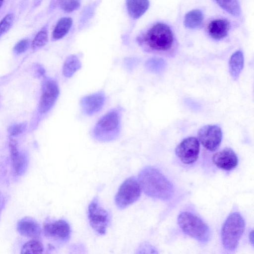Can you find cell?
Instances as JSON below:
<instances>
[{
  "instance_id": "9c48e42d",
  "label": "cell",
  "mask_w": 254,
  "mask_h": 254,
  "mask_svg": "<svg viewBox=\"0 0 254 254\" xmlns=\"http://www.w3.org/2000/svg\"><path fill=\"white\" fill-rule=\"evenodd\" d=\"M199 150V142L197 138L194 136H189L184 139L177 145L175 153L183 163L191 164L197 160Z\"/></svg>"
},
{
  "instance_id": "8fae6325",
  "label": "cell",
  "mask_w": 254,
  "mask_h": 254,
  "mask_svg": "<svg viewBox=\"0 0 254 254\" xmlns=\"http://www.w3.org/2000/svg\"><path fill=\"white\" fill-rule=\"evenodd\" d=\"M60 93L57 81L51 78H46L43 83L40 100L39 110L41 114L49 111L55 105Z\"/></svg>"
},
{
  "instance_id": "5bb4252c",
  "label": "cell",
  "mask_w": 254,
  "mask_h": 254,
  "mask_svg": "<svg viewBox=\"0 0 254 254\" xmlns=\"http://www.w3.org/2000/svg\"><path fill=\"white\" fill-rule=\"evenodd\" d=\"M17 230L21 235L32 239H38L42 233L39 224L35 220L29 218L20 220L17 224Z\"/></svg>"
},
{
  "instance_id": "e0dca14e",
  "label": "cell",
  "mask_w": 254,
  "mask_h": 254,
  "mask_svg": "<svg viewBox=\"0 0 254 254\" xmlns=\"http://www.w3.org/2000/svg\"><path fill=\"white\" fill-rule=\"evenodd\" d=\"M126 4L128 15L134 19L141 17L149 7V0H126Z\"/></svg>"
},
{
  "instance_id": "3957f363",
  "label": "cell",
  "mask_w": 254,
  "mask_h": 254,
  "mask_svg": "<svg viewBox=\"0 0 254 254\" xmlns=\"http://www.w3.org/2000/svg\"><path fill=\"white\" fill-rule=\"evenodd\" d=\"M122 109L114 108L101 117L92 131L93 137L101 142H110L116 139L121 130Z\"/></svg>"
},
{
  "instance_id": "83f0119b",
  "label": "cell",
  "mask_w": 254,
  "mask_h": 254,
  "mask_svg": "<svg viewBox=\"0 0 254 254\" xmlns=\"http://www.w3.org/2000/svg\"><path fill=\"white\" fill-rule=\"evenodd\" d=\"M26 126L24 124H19L11 126L8 128V132L11 136L17 135L25 129Z\"/></svg>"
},
{
  "instance_id": "2e32d148",
  "label": "cell",
  "mask_w": 254,
  "mask_h": 254,
  "mask_svg": "<svg viewBox=\"0 0 254 254\" xmlns=\"http://www.w3.org/2000/svg\"><path fill=\"white\" fill-rule=\"evenodd\" d=\"M230 29V23L225 19H216L211 21L208 25L207 30L210 36L213 39L219 40L228 35Z\"/></svg>"
},
{
  "instance_id": "9a60e30c",
  "label": "cell",
  "mask_w": 254,
  "mask_h": 254,
  "mask_svg": "<svg viewBox=\"0 0 254 254\" xmlns=\"http://www.w3.org/2000/svg\"><path fill=\"white\" fill-rule=\"evenodd\" d=\"M8 146L13 172L16 175H21L23 173L26 167L25 159L19 152L15 140L10 138Z\"/></svg>"
},
{
  "instance_id": "f546056e",
  "label": "cell",
  "mask_w": 254,
  "mask_h": 254,
  "mask_svg": "<svg viewBox=\"0 0 254 254\" xmlns=\"http://www.w3.org/2000/svg\"><path fill=\"white\" fill-rule=\"evenodd\" d=\"M66 0H57L59 5L60 6L62 3H63Z\"/></svg>"
},
{
  "instance_id": "4dcf8cb0",
  "label": "cell",
  "mask_w": 254,
  "mask_h": 254,
  "mask_svg": "<svg viewBox=\"0 0 254 254\" xmlns=\"http://www.w3.org/2000/svg\"><path fill=\"white\" fill-rule=\"evenodd\" d=\"M3 1V0H0V7H1V6L2 4Z\"/></svg>"
},
{
  "instance_id": "cb8c5ba5",
  "label": "cell",
  "mask_w": 254,
  "mask_h": 254,
  "mask_svg": "<svg viewBox=\"0 0 254 254\" xmlns=\"http://www.w3.org/2000/svg\"><path fill=\"white\" fill-rule=\"evenodd\" d=\"M48 40V31L45 28L39 31L35 38L32 43V47L34 50L42 47L46 44Z\"/></svg>"
},
{
  "instance_id": "5b68a950",
  "label": "cell",
  "mask_w": 254,
  "mask_h": 254,
  "mask_svg": "<svg viewBox=\"0 0 254 254\" xmlns=\"http://www.w3.org/2000/svg\"><path fill=\"white\" fill-rule=\"evenodd\" d=\"M180 228L186 235L205 243L209 239L210 230L207 224L199 217L190 212H181L178 218Z\"/></svg>"
},
{
  "instance_id": "52a82bcc",
  "label": "cell",
  "mask_w": 254,
  "mask_h": 254,
  "mask_svg": "<svg viewBox=\"0 0 254 254\" xmlns=\"http://www.w3.org/2000/svg\"><path fill=\"white\" fill-rule=\"evenodd\" d=\"M87 215L93 230L99 235H104L111 222V217L109 212L100 205L97 197H94L90 202Z\"/></svg>"
},
{
  "instance_id": "ac0fdd59",
  "label": "cell",
  "mask_w": 254,
  "mask_h": 254,
  "mask_svg": "<svg viewBox=\"0 0 254 254\" xmlns=\"http://www.w3.org/2000/svg\"><path fill=\"white\" fill-rule=\"evenodd\" d=\"M244 58L241 51H237L232 54L229 61V72L233 79L237 80L243 68Z\"/></svg>"
},
{
  "instance_id": "44dd1931",
  "label": "cell",
  "mask_w": 254,
  "mask_h": 254,
  "mask_svg": "<svg viewBox=\"0 0 254 254\" xmlns=\"http://www.w3.org/2000/svg\"><path fill=\"white\" fill-rule=\"evenodd\" d=\"M204 16L199 9H193L188 12L185 15L184 23L190 29H196L201 26Z\"/></svg>"
},
{
  "instance_id": "f1b7e54d",
  "label": "cell",
  "mask_w": 254,
  "mask_h": 254,
  "mask_svg": "<svg viewBox=\"0 0 254 254\" xmlns=\"http://www.w3.org/2000/svg\"><path fill=\"white\" fill-rule=\"evenodd\" d=\"M30 43L27 39L22 40L15 45L14 51L16 54H21L25 52L29 48Z\"/></svg>"
},
{
  "instance_id": "603a6c76",
  "label": "cell",
  "mask_w": 254,
  "mask_h": 254,
  "mask_svg": "<svg viewBox=\"0 0 254 254\" xmlns=\"http://www.w3.org/2000/svg\"><path fill=\"white\" fill-rule=\"evenodd\" d=\"M44 250V248L42 243L37 239H33L24 244L21 254H42Z\"/></svg>"
},
{
  "instance_id": "30bf717a",
  "label": "cell",
  "mask_w": 254,
  "mask_h": 254,
  "mask_svg": "<svg viewBox=\"0 0 254 254\" xmlns=\"http://www.w3.org/2000/svg\"><path fill=\"white\" fill-rule=\"evenodd\" d=\"M197 139L204 148L211 151L219 147L222 138L221 128L217 125H205L197 132Z\"/></svg>"
},
{
  "instance_id": "d4e9b609",
  "label": "cell",
  "mask_w": 254,
  "mask_h": 254,
  "mask_svg": "<svg viewBox=\"0 0 254 254\" xmlns=\"http://www.w3.org/2000/svg\"><path fill=\"white\" fill-rule=\"evenodd\" d=\"M146 68L150 71L159 72L165 66L163 60L158 58H152L148 60L145 64Z\"/></svg>"
},
{
  "instance_id": "d6986e66",
  "label": "cell",
  "mask_w": 254,
  "mask_h": 254,
  "mask_svg": "<svg viewBox=\"0 0 254 254\" xmlns=\"http://www.w3.org/2000/svg\"><path fill=\"white\" fill-rule=\"evenodd\" d=\"M72 19L69 17L61 18L56 24L53 31V38L55 40H60L64 38L69 32L72 25Z\"/></svg>"
},
{
  "instance_id": "4fadbf2b",
  "label": "cell",
  "mask_w": 254,
  "mask_h": 254,
  "mask_svg": "<svg viewBox=\"0 0 254 254\" xmlns=\"http://www.w3.org/2000/svg\"><path fill=\"white\" fill-rule=\"evenodd\" d=\"M212 161L217 167L230 171L237 166L238 158L231 148L226 147L215 153L212 157Z\"/></svg>"
},
{
  "instance_id": "ffe728a7",
  "label": "cell",
  "mask_w": 254,
  "mask_h": 254,
  "mask_svg": "<svg viewBox=\"0 0 254 254\" xmlns=\"http://www.w3.org/2000/svg\"><path fill=\"white\" fill-rule=\"evenodd\" d=\"M81 67V63L76 55H70L65 59L63 66L62 72L64 76L69 78Z\"/></svg>"
},
{
  "instance_id": "7402d4cb",
  "label": "cell",
  "mask_w": 254,
  "mask_h": 254,
  "mask_svg": "<svg viewBox=\"0 0 254 254\" xmlns=\"http://www.w3.org/2000/svg\"><path fill=\"white\" fill-rule=\"evenodd\" d=\"M217 4L229 14L238 16L241 14V7L238 0H215Z\"/></svg>"
},
{
  "instance_id": "7a4b0ae2",
  "label": "cell",
  "mask_w": 254,
  "mask_h": 254,
  "mask_svg": "<svg viewBox=\"0 0 254 254\" xmlns=\"http://www.w3.org/2000/svg\"><path fill=\"white\" fill-rule=\"evenodd\" d=\"M141 190L147 196L167 200L174 194L172 183L157 169L152 166L143 168L138 179Z\"/></svg>"
},
{
  "instance_id": "4316f807",
  "label": "cell",
  "mask_w": 254,
  "mask_h": 254,
  "mask_svg": "<svg viewBox=\"0 0 254 254\" xmlns=\"http://www.w3.org/2000/svg\"><path fill=\"white\" fill-rule=\"evenodd\" d=\"M13 15L9 13L6 15L0 22V36L7 31L12 25Z\"/></svg>"
},
{
  "instance_id": "6da1fadb",
  "label": "cell",
  "mask_w": 254,
  "mask_h": 254,
  "mask_svg": "<svg viewBox=\"0 0 254 254\" xmlns=\"http://www.w3.org/2000/svg\"><path fill=\"white\" fill-rule=\"evenodd\" d=\"M138 44L145 51L162 55H170L175 46L174 34L170 27L157 22L138 37Z\"/></svg>"
},
{
  "instance_id": "484cf974",
  "label": "cell",
  "mask_w": 254,
  "mask_h": 254,
  "mask_svg": "<svg viewBox=\"0 0 254 254\" xmlns=\"http://www.w3.org/2000/svg\"><path fill=\"white\" fill-rule=\"evenodd\" d=\"M81 0H66L62 3L60 7L65 12H72L79 8Z\"/></svg>"
},
{
  "instance_id": "7c38bea8",
  "label": "cell",
  "mask_w": 254,
  "mask_h": 254,
  "mask_svg": "<svg viewBox=\"0 0 254 254\" xmlns=\"http://www.w3.org/2000/svg\"><path fill=\"white\" fill-rule=\"evenodd\" d=\"M106 96L102 91H99L82 97L80 106L82 112L91 116L100 112L104 106Z\"/></svg>"
},
{
  "instance_id": "277c9868",
  "label": "cell",
  "mask_w": 254,
  "mask_h": 254,
  "mask_svg": "<svg viewBox=\"0 0 254 254\" xmlns=\"http://www.w3.org/2000/svg\"><path fill=\"white\" fill-rule=\"evenodd\" d=\"M245 221L239 212L230 214L225 220L221 230V240L224 248L234 251L237 248L245 230Z\"/></svg>"
},
{
  "instance_id": "8992f818",
  "label": "cell",
  "mask_w": 254,
  "mask_h": 254,
  "mask_svg": "<svg viewBox=\"0 0 254 254\" xmlns=\"http://www.w3.org/2000/svg\"><path fill=\"white\" fill-rule=\"evenodd\" d=\"M141 190L139 181L135 177L128 178L120 186L116 194V206L123 209L133 204L140 197Z\"/></svg>"
},
{
  "instance_id": "ba28073f",
  "label": "cell",
  "mask_w": 254,
  "mask_h": 254,
  "mask_svg": "<svg viewBox=\"0 0 254 254\" xmlns=\"http://www.w3.org/2000/svg\"><path fill=\"white\" fill-rule=\"evenodd\" d=\"M43 232L47 238L64 244L69 240L71 229L67 221L59 219L46 222L43 227Z\"/></svg>"
}]
</instances>
